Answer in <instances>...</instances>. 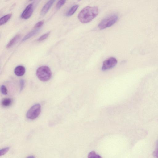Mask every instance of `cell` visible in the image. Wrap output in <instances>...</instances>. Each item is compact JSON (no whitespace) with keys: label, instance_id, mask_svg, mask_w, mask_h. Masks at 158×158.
Segmentation results:
<instances>
[{"label":"cell","instance_id":"1","mask_svg":"<svg viewBox=\"0 0 158 158\" xmlns=\"http://www.w3.org/2000/svg\"><path fill=\"white\" fill-rule=\"evenodd\" d=\"M98 9L96 6H87L79 12L78 18L81 23H87L91 21L98 15Z\"/></svg>","mask_w":158,"mask_h":158},{"label":"cell","instance_id":"2","mask_svg":"<svg viewBox=\"0 0 158 158\" xmlns=\"http://www.w3.org/2000/svg\"><path fill=\"white\" fill-rule=\"evenodd\" d=\"M36 74L39 79L43 81L48 80L52 76V72L50 69L46 66L38 68L37 69Z\"/></svg>","mask_w":158,"mask_h":158},{"label":"cell","instance_id":"3","mask_svg":"<svg viewBox=\"0 0 158 158\" xmlns=\"http://www.w3.org/2000/svg\"><path fill=\"white\" fill-rule=\"evenodd\" d=\"M118 19V16L115 14L110 15L102 20L98 24L101 30L110 27L115 24Z\"/></svg>","mask_w":158,"mask_h":158},{"label":"cell","instance_id":"4","mask_svg":"<svg viewBox=\"0 0 158 158\" xmlns=\"http://www.w3.org/2000/svg\"><path fill=\"white\" fill-rule=\"evenodd\" d=\"M41 110L40 105L39 104H35L28 110L26 114V117L30 119H35L40 114Z\"/></svg>","mask_w":158,"mask_h":158},{"label":"cell","instance_id":"5","mask_svg":"<svg viewBox=\"0 0 158 158\" xmlns=\"http://www.w3.org/2000/svg\"><path fill=\"white\" fill-rule=\"evenodd\" d=\"M117 63V60L115 58L110 57L103 61L102 69L105 71L110 69L114 67Z\"/></svg>","mask_w":158,"mask_h":158},{"label":"cell","instance_id":"6","mask_svg":"<svg viewBox=\"0 0 158 158\" xmlns=\"http://www.w3.org/2000/svg\"><path fill=\"white\" fill-rule=\"evenodd\" d=\"M33 11V4L31 3L28 5L23 11L21 15V18L24 19L29 18L32 15Z\"/></svg>","mask_w":158,"mask_h":158},{"label":"cell","instance_id":"7","mask_svg":"<svg viewBox=\"0 0 158 158\" xmlns=\"http://www.w3.org/2000/svg\"><path fill=\"white\" fill-rule=\"evenodd\" d=\"M55 1L54 0L48 1L42 8L40 12L41 15H45L51 8Z\"/></svg>","mask_w":158,"mask_h":158},{"label":"cell","instance_id":"8","mask_svg":"<svg viewBox=\"0 0 158 158\" xmlns=\"http://www.w3.org/2000/svg\"><path fill=\"white\" fill-rule=\"evenodd\" d=\"M25 72V68L23 66L19 65L16 67L14 69V73L16 75L21 76L24 74Z\"/></svg>","mask_w":158,"mask_h":158},{"label":"cell","instance_id":"9","mask_svg":"<svg viewBox=\"0 0 158 158\" xmlns=\"http://www.w3.org/2000/svg\"><path fill=\"white\" fill-rule=\"evenodd\" d=\"M40 30V28L36 29L31 31L27 34L23 38L22 41L23 42L29 39L32 37L37 33Z\"/></svg>","mask_w":158,"mask_h":158},{"label":"cell","instance_id":"10","mask_svg":"<svg viewBox=\"0 0 158 158\" xmlns=\"http://www.w3.org/2000/svg\"><path fill=\"white\" fill-rule=\"evenodd\" d=\"M20 37L21 35L20 34L17 35L14 37L7 44L6 48H9L14 45L19 40Z\"/></svg>","mask_w":158,"mask_h":158},{"label":"cell","instance_id":"11","mask_svg":"<svg viewBox=\"0 0 158 158\" xmlns=\"http://www.w3.org/2000/svg\"><path fill=\"white\" fill-rule=\"evenodd\" d=\"M12 14H8L4 15L0 19V25H2L6 23L11 18Z\"/></svg>","mask_w":158,"mask_h":158},{"label":"cell","instance_id":"12","mask_svg":"<svg viewBox=\"0 0 158 158\" xmlns=\"http://www.w3.org/2000/svg\"><path fill=\"white\" fill-rule=\"evenodd\" d=\"M78 6H79L77 4L72 6L66 13V16H70L73 15L78 9Z\"/></svg>","mask_w":158,"mask_h":158},{"label":"cell","instance_id":"13","mask_svg":"<svg viewBox=\"0 0 158 158\" xmlns=\"http://www.w3.org/2000/svg\"><path fill=\"white\" fill-rule=\"evenodd\" d=\"M12 103L11 99L9 98H6L3 100L2 102V104L3 106L8 107L10 106Z\"/></svg>","mask_w":158,"mask_h":158},{"label":"cell","instance_id":"14","mask_svg":"<svg viewBox=\"0 0 158 158\" xmlns=\"http://www.w3.org/2000/svg\"><path fill=\"white\" fill-rule=\"evenodd\" d=\"M88 157V158H102L100 156L97 154L94 151H92L89 153Z\"/></svg>","mask_w":158,"mask_h":158},{"label":"cell","instance_id":"15","mask_svg":"<svg viewBox=\"0 0 158 158\" xmlns=\"http://www.w3.org/2000/svg\"><path fill=\"white\" fill-rule=\"evenodd\" d=\"M50 33V32H48L40 36L37 40V41L40 42L46 39Z\"/></svg>","mask_w":158,"mask_h":158},{"label":"cell","instance_id":"16","mask_svg":"<svg viewBox=\"0 0 158 158\" xmlns=\"http://www.w3.org/2000/svg\"><path fill=\"white\" fill-rule=\"evenodd\" d=\"M66 1L61 0L59 1L56 4V7L57 9H59L65 3Z\"/></svg>","mask_w":158,"mask_h":158},{"label":"cell","instance_id":"17","mask_svg":"<svg viewBox=\"0 0 158 158\" xmlns=\"http://www.w3.org/2000/svg\"><path fill=\"white\" fill-rule=\"evenodd\" d=\"M9 148L7 147L0 150V155L2 156L6 154L9 150Z\"/></svg>","mask_w":158,"mask_h":158},{"label":"cell","instance_id":"18","mask_svg":"<svg viewBox=\"0 0 158 158\" xmlns=\"http://www.w3.org/2000/svg\"><path fill=\"white\" fill-rule=\"evenodd\" d=\"M44 23V21L43 20H41L39 21L35 24L34 27V28L36 29L39 28L43 26Z\"/></svg>","mask_w":158,"mask_h":158},{"label":"cell","instance_id":"19","mask_svg":"<svg viewBox=\"0 0 158 158\" xmlns=\"http://www.w3.org/2000/svg\"><path fill=\"white\" fill-rule=\"evenodd\" d=\"M0 90L1 93L4 94L6 95L7 93V90L6 87L4 85H2L0 88Z\"/></svg>","mask_w":158,"mask_h":158},{"label":"cell","instance_id":"20","mask_svg":"<svg viewBox=\"0 0 158 158\" xmlns=\"http://www.w3.org/2000/svg\"><path fill=\"white\" fill-rule=\"evenodd\" d=\"M153 156L155 158H158V146L157 149L154 152Z\"/></svg>","mask_w":158,"mask_h":158},{"label":"cell","instance_id":"21","mask_svg":"<svg viewBox=\"0 0 158 158\" xmlns=\"http://www.w3.org/2000/svg\"><path fill=\"white\" fill-rule=\"evenodd\" d=\"M20 90H22L24 86V81L23 80H21L20 81Z\"/></svg>","mask_w":158,"mask_h":158},{"label":"cell","instance_id":"22","mask_svg":"<svg viewBox=\"0 0 158 158\" xmlns=\"http://www.w3.org/2000/svg\"><path fill=\"white\" fill-rule=\"evenodd\" d=\"M27 158H35V157L33 156H28Z\"/></svg>","mask_w":158,"mask_h":158}]
</instances>
